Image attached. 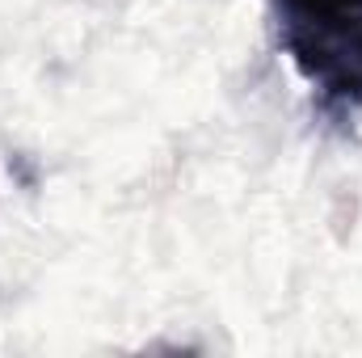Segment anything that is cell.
I'll use <instances>...</instances> for the list:
<instances>
[{
  "label": "cell",
  "mask_w": 362,
  "mask_h": 358,
  "mask_svg": "<svg viewBox=\"0 0 362 358\" xmlns=\"http://www.w3.org/2000/svg\"><path fill=\"white\" fill-rule=\"evenodd\" d=\"M270 30L325 118L362 114V0H270Z\"/></svg>",
  "instance_id": "1"
}]
</instances>
